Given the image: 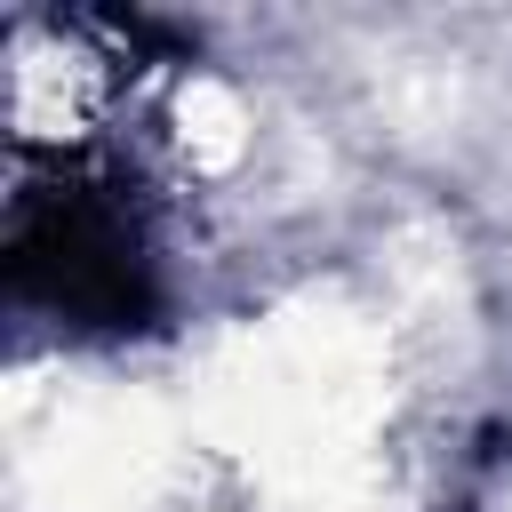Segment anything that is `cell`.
<instances>
[{
	"label": "cell",
	"instance_id": "obj_1",
	"mask_svg": "<svg viewBox=\"0 0 512 512\" xmlns=\"http://www.w3.org/2000/svg\"><path fill=\"white\" fill-rule=\"evenodd\" d=\"M8 64V144L16 160L72 168L144 120V64L96 16H16L0 40Z\"/></svg>",
	"mask_w": 512,
	"mask_h": 512
}]
</instances>
